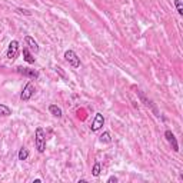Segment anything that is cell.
Masks as SVG:
<instances>
[{"mask_svg":"<svg viewBox=\"0 0 183 183\" xmlns=\"http://www.w3.org/2000/svg\"><path fill=\"white\" fill-rule=\"evenodd\" d=\"M34 144H36V149L43 153L46 149V133L42 128L36 129V135H34Z\"/></svg>","mask_w":183,"mask_h":183,"instance_id":"obj_1","label":"cell"},{"mask_svg":"<svg viewBox=\"0 0 183 183\" xmlns=\"http://www.w3.org/2000/svg\"><path fill=\"white\" fill-rule=\"evenodd\" d=\"M137 96H139L140 102H142V103H143L144 106H146V107L152 109V110H153V113H155V116H157V117H159V116H160V113H159V110H157V107H156V106L153 104V102H152L150 99H147V97H146V95H144V93L142 92V90H137Z\"/></svg>","mask_w":183,"mask_h":183,"instance_id":"obj_2","label":"cell"},{"mask_svg":"<svg viewBox=\"0 0 183 183\" xmlns=\"http://www.w3.org/2000/svg\"><path fill=\"white\" fill-rule=\"evenodd\" d=\"M64 59H66V62L70 64L72 67H74V69L80 67V59L77 57V55H76L73 50H66V52H64Z\"/></svg>","mask_w":183,"mask_h":183,"instance_id":"obj_3","label":"cell"},{"mask_svg":"<svg viewBox=\"0 0 183 183\" xmlns=\"http://www.w3.org/2000/svg\"><path fill=\"white\" fill-rule=\"evenodd\" d=\"M34 92H36L34 85H33L32 82H29V83L24 86L23 92H22V95H20V99H22L23 102H27V100H30V99H32V96L34 95Z\"/></svg>","mask_w":183,"mask_h":183,"instance_id":"obj_4","label":"cell"},{"mask_svg":"<svg viewBox=\"0 0 183 183\" xmlns=\"http://www.w3.org/2000/svg\"><path fill=\"white\" fill-rule=\"evenodd\" d=\"M17 55H19V42L17 40H12L9 43V49L7 53H6V57L7 59H16Z\"/></svg>","mask_w":183,"mask_h":183,"instance_id":"obj_5","label":"cell"},{"mask_svg":"<svg viewBox=\"0 0 183 183\" xmlns=\"http://www.w3.org/2000/svg\"><path fill=\"white\" fill-rule=\"evenodd\" d=\"M16 70L20 73V74L27 76V77H30V79H37V77H39V72H37V70H34V69H29V67L19 66V67H16Z\"/></svg>","mask_w":183,"mask_h":183,"instance_id":"obj_6","label":"cell"},{"mask_svg":"<svg viewBox=\"0 0 183 183\" xmlns=\"http://www.w3.org/2000/svg\"><path fill=\"white\" fill-rule=\"evenodd\" d=\"M104 125V117L102 113H96L95 119H93V123H92V126H90V129H92V132H97L99 129H102V126Z\"/></svg>","mask_w":183,"mask_h":183,"instance_id":"obj_7","label":"cell"},{"mask_svg":"<svg viewBox=\"0 0 183 183\" xmlns=\"http://www.w3.org/2000/svg\"><path fill=\"white\" fill-rule=\"evenodd\" d=\"M165 137H166L167 142L172 144V149H173V152H179V144H177V140H176L175 135H173L170 130H166V132H165Z\"/></svg>","mask_w":183,"mask_h":183,"instance_id":"obj_8","label":"cell"},{"mask_svg":"<svg viewBox=\"0 0 183 183\" xmlns=\"http://www.w3.org/2000/svg\"><path fill=\"white\" fill-rule=\"evenodd\" d=\"M24 42H26L27 47L30 49L32 52H34V53H37V52H39V44L36 43V40L33 39L32 36H26V37H24Z\"/></svg>","mask_w":183,"mask_h":183,"instance_id":"obj_9","label":"cell"},{"mask_svg":"<svg viewBox=\"0 0 183 183\" xmlns=\"http://www.w3.org/2000/svg\"><path fill=\"white\" fill-rule=\"evenodd\" d=\"M49 112H50L55 117H62V116H63L62 109H60L59 106H56V104H50V106H49Z\"/></svg>","mask_w":183,"mask_h":183,"instance_id":"obj_10","label":"cell"},{"mask_svg":"<svg viewBox=\"0 0 183 183\" xmlns=\"http://www.w3.org/2000/svg\"><path fill=\"white\" fill-rule=\"evenodd\" d=\"M23 59L27 62V63H34L36 62V57H33V55L30 53V50H29V47H24L23 49Z\"/></svg>","mask_w":183,"mask_h":183,"instance_id":"obj_11","label":"cell"},{"mask_svg":"<svg viewBox=\"0 0 183 183\" xmlns=\"http://www.w3.org/2000/svg\"><path fill=\"white\" fill-rule=\"evenodd\" d=\"M10 114H12V109L6 104L0 103V116H10Z\"/></svg>","mask_w":183,"mask_h":183,"instance_id":"obj_12","label":"cell"},{"mask_svg":"<svg viewBox=\"0 0 183 183\" xmlns=\"http://www.w3.org/2000/svg\"><path fill=\"white\" fill-rule=\"evenodd\" d=\"M17 157L19 160H26L29 157V150L26 149V147H22L20 150H19V155H17Z\"/></svg>","mask_w":183,"mask_h":183,"instance_id":"obj_13","label":"cell"},{"mask_svg":"<svg viewBox=\"0 0 183 183\" xmlns=\"http://www.w3.org/2000/svg\"><path fill=\"white\" fill-rule=\"evenodd\" d=\"M100 172H102V166H100V163L99 162H96L95 165H93V169H92V175L97 177V176L100 175Z\"/></svg>","mask_w":183,"mask_h":183,"instance_id":"obj_14","label":"cell"},{"mask_svg":"<svg viewBox=\"0 0 183 183\" xmlns=\"http://www.w3.org/2000/svg\"><path fill=\"white\" fill-rule=\"evenodd\" d=\"M100 142H103V143H110L112 142L110 133H109V132H103V133L100 135Z\"/></svg>","mask_w":183,"mask_h":183,"instance_id":"obj_15","label":"cell"},{"mask_svg":"<svg viewBox=\"0 0 183 183\" xmlns=\"http://www.w3.org/2000/svg\"><path fill=\"white\" fill-rule=\"evenodd\" d=\"M175 6H176V10L177 13L183 16V4H182V0H175Z\"/></svg>","mask_w":183,"mask_h":183,"instance_id":"obj_16","label":"cell"},{"mask_svg":"<svg viewBox=\"0 0 183 183\" xmlns=\"http://www.w3.org/2000/svg\"><path fill=\"white\" fill-rule=\"evenodd\" d=\"M17 13H20V15H26V16H30V15H32L29 10H23V9H17Z\"/></svg>","mask_w":183,"mask_h":183,"instance_id":"obj_17","label":"cell"},{"mask_svg":"<svg viewBox=\"0 0 183 183\" xmlns=\"http://www.w3.org/2000/svg\"><path fill=\"white\" fill-rule=\"evenodd\" d=\"M56 72L59 73V74H60V76H62L63 79H66V74H64V72L62 70V67H56Z\"/></svg>","mask_w":183,"mask_h":183,"instance_id":"obj_18","label":"cell"},{"mask_svg":"<svg viewBox=\"0 0 183 183\" xmlns=\"http://www.w3.org/2000/svg\"><path fill=\"white\" fill-rule=\"evenodd\" d=\"M117 182V177L116 176H110L109 179H107V183H116Z\"/></svg>","mask_w":183,"mask_h":183,"instance_id":"obj_19","label":"cell"}]
</instances>
